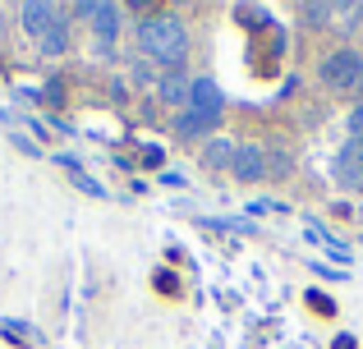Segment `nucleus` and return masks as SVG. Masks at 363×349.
I'll return each mask as SVG.
<instances>
[{
    "instance_id": "nucleus-1",
    "label": "nucleus",
    "mask_w": 363,
    "mask_h": 349,
    "mask_svg": "<svg viewBox=\"0 0 363 349\" xmlns=\"http://www.w3.org/2000/svg\"><path fill=\"white\" fill-rule=\"evenodd\" d=\"M133 46H138L143 60L161 64V69L170 74L189 60V28H184L179 14H147L133 28Z\"/></svg>"
},
{
    "instance_id": "nucleus-2",
    "label": "nucleus",
    "mask_w": 363,
    "mask_h": 349,
    "mask_svg": "<svg viewBox=\"0 0 363 349\" xmlns=\"http://www.w3.org/2000/svg\"><path fill=\"white\" fill-rule=\"evenodd\" d=\"M318 79H322V88L340 92V97L363 92V55H359V46H336L331 55H322Z\"/></svg>"
},
{
    "instance_id": "nucleus-3",
    "label": "nucleus",
    "mask_w": 363,
    "mask_h": 349,
    "mask_svg": "<svg viewBox=\"0 0 363 349\" xmlns=\"http://www.w3.org/2000/svg\"><path fill=\"white\" fill-rule=\"evenodd\" d=\"M69 14L74 18H88V28L97 33V46H111L120 37V28H124V9L111 5V0H79Z\"/></svg>"
},
{
    "instance_id": "nucleus-4",
    "label": "nucleus",
    "mask_w": 363,
    "mask_h": 349,
    "mask_svg": "<svg viewBox=\"0 0 363 349\" xmlns=\"http://www.w3.org/2000/svg\"><path fill=\"white\" fill-rule=\"evenodd\" d=\"M189 110H198V115H207V120H216V125H221V115H225V92H221V83H216L212 74L194 79V88H189Z\"/></svg>"
},
{
    "instance_id": "nucleus-5",
    "label": "nucleus",
    "mask_w": 363,
    "mask_h": 349,
    "mask_svg": "<svg viewBox=\"0 0 363 349\" xmlns=\"http://www.w3.org/2000/svg\"><path fill=\"white\" fill-rule=\"evenodd\" d=\"M336 184L345 193H363V143L359 138H350L336 152Z\"/></svg>"
},
{
    "instance_id": "nucleus-6",
    "label": "nucleus",
    "mask_w": 363,
    "mask_h": 349,
    "mask_svg": "<svg viewBox=\"0 0 363 349\" xmlns=\"http://www.w3.org/2000/svg\"><path fill=\"white\" fill-rule=\"evenodd\" d=\"M230 175L240 179V184H257V179H267V147L262 143H240V147H235Z\"/></svg>"
},
{
    "instance_id": "nucleus-7",
    "label": "nucleus",
    "mask_w": 363,
    "mask_h": 349,
    "mask_svg": "<svg viewBox=\"0 0 363 349\" xmlns=\"http://www.w3.org/2000/svg\"><path fill=\"white\" fill-rule=\"evenodd\" d=\"M60 14H65V9H60V5H51V0H28V5H18V23H23V33H28V37H42Z\"/></svg>"
},
{
    "instance_id": "nucleus-8",
    "label": "nucleus",
    "mask_w": 363,
    "mask_h": 349,
    "mask_svg": "<svg viewBox=\"0 0 363 349\" xmlns=\"http://www.w3.org/2000/svg\"><path fill=\"white\" fill-rule=\"evenodd\" d=\"M189 88H194V79H184L179 69H170V74L157 79V101L179 115V110H189Z\"/></svg>"
},
{
    "instance_id": "nucleus-9",
    "label": "nucleus",
    "mask_w": 363,
    "mask_h": 349,
    "mask_svg": "<svg viewBox=\"0 0 363 349\" xmlns=\"http://www.w3.org/2000/svg\"><path fill=\"white\" fill-rule=\"evenodd\" d=\"M69 42H74V33H69V14H60V18H55V23L42 33V37H37V46H42L46 60H60V55L69 51Z\"/></svg>"
},
{
    "instance_id": "nucleus-10",
    "label": "nucleus",
    "mask_w": 363,
    "mask_h": 349,
    "mask_svg": "<svg viewBox=\"0 0 363 349\" xmlns=\"http://www.w3.org/2000/svg\"><path fill=\"white\" fill-rule=\"evenodd\" d=\"M212 129H216V120L198 115V110H179V115H175V138H184V143H198V138H216Z\"/></svg>"
},
{
    "instance_id": "nucleus-11",
    "label": "nucleus",
    "mask_w": 363,
    "mask_h": 349,
    "mask_svg": "<svg viewBox=\"0 0 363 349\" xmlns=\"http://www.w3.org/2000/svg\"><path fill=\"white\" fill-rule=\"evenodd\" d=\"M235 147L240 143H230V138H212V143L203 147V171H230L235 166Z\"/></svg>"
},
{
    "instance_id": "nucleus-12",
    "label": "nucleus",
    "mask_w": 363,
    "mask_h": 349,
    "mask_svg": "<svg viewBox=\"0 0 363 349\" xmlns=\"http://www.w3.org/2000/svg\"><path fill=\"white\" fill-rule=\"evenodd\" d=\"M363 23V5H331V28H340V33H354Z\"/></svg>"
},
{
    "instance_id": "nucleus-13",
    "label": "nucleus",
    "mask_w": 363,
    "mask_h": 349,
    "mask_svg": "<svg viewBox=\"0 0 363 349\" xmlns=\"http://www.w3.org/2000/svg\"><path fill=\"white\" fill-rule=\"evenodd\" d=\"M350 134H354L359 143H363V101H359L354 110H350Z\"/></svg>"
},
{
    "instance_id": "nucleus-14",
    "label": "nucleus",
    "mask_w": 363,
    "mask_h": 349,
    "mask_svg": "<svg viewBox=\"0 0 363 349\" xmlns=\"http://www.w3.org/2000/svg\"><path fill=\"white\" fill-rule=\"evenodd\" d=\"M161 184H170V188H184V175H175V171H166V175H161Z\"/></svg>"
},
{
    "instance_id": "nucleus-15",
    "label": "nucleus",
    "mask_w": 363,
    "mask_h": 349,
    "mask_svg": "<svg viewBox=\"0 0 363 349\" xmlns=\"http://www.w3.org/2000/svg\"><path fill=\"white\" fill-rule=\"evenodd\" d=\"M359 55H363V42H359Z\"/></svg>"
}]
</instances>
